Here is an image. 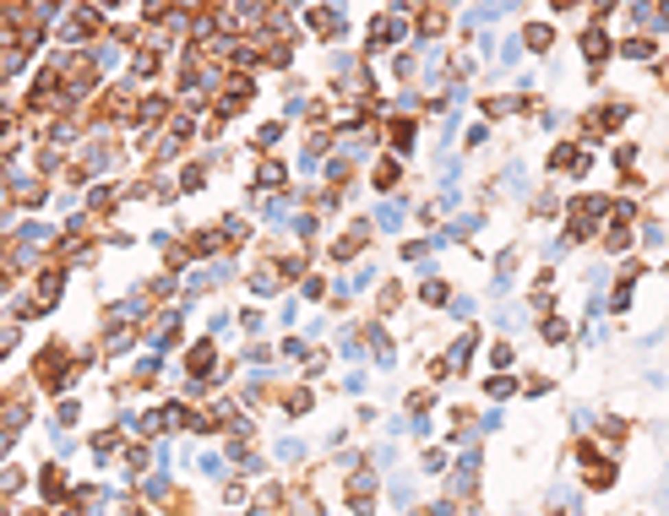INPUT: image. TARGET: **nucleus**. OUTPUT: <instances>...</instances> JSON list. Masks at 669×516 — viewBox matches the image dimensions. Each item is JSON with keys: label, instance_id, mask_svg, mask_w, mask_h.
I'll return each mask as SVG.
<instances>
[{"label": "nucleus", "instance_id": "nucleus-1", "mask_svg": "<svg viewBox=\"0 0 669 516\" xmlns=\"http://www.w3.org/2000/svg\"><path fill=\"white\" fill-rule=\"evenodd\" d=\"M588 55H594V60H604V55H609V38H604V33H598V27H594V33H588Z\"/></svg>", "mask_w": 669, "mask_h": 516}, {"label": "nucleus", "instance_id": "nucleus-2", "mask_svg": "<svg viewBox=\"0 0 669 516\" xmlns=\"http://www.w3.org/2000/svg\"><path fill=\"white\" fill-rule=\"evenodd\" d=\"M626 55H631V60H648V55H653V38H631Z\"/></svg>", "mask_w": 669, "mask_h": 516}]
</instances>
